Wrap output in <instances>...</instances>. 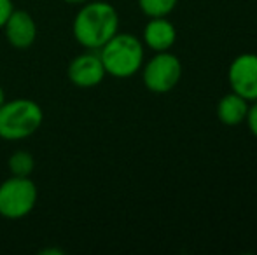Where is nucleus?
<instances>
[{"label": "nucleus", "mask_w": 257, "mask_h": 255, "mask_svg": "<svg viewBox=\"0 0 257 255\" xmlns=\"http://www.w3.org/2000/svg\"><path fill=\"white\" fill-rule=\"evenodd\" d=\"M144 86L156 95H166L179 86L182 79V63L179 56L170 51L156 53L147 63L142 65Z\"/></svg>", "instance_id": "39448f33"}, {"label": "nucleus", "mask_w": 257, "mask_h": 255, "mask_svg": "<svg viewBox=\"0 0 257 255\" xmlns=\"http://www.w3.org/2000/svg\"><path fill=\"white\" fill-rule=\"evenodd\" d=\"M39 191L30 177H14L0 184V217L7 220H20L34 211Z\"/></svg>", "instance_id": "20e7f679"}, {"label": "nucleus", "mask_w": 257, "mask_h": 255, "mask_svg": "<svg viewBox=\"0 0 257 255\" xmlns=\"http://www.w3.org/2000/svg\"><path fill=\"white\" fill-rule=\"evenodd\" d=\"M7 168L14 177H30L35 168V159L28 150H16L11 154L9 161H7Z\"/></svg>", "instance_id": "9b49d317"}, {"label": "nucleus", "mask_w": 257, "mask_h": 255, "mask_svg": "<svg viewBox=\"0 0 257 255\" xmlns=\"http://www.w3.org/2000/svg\"><path fill=\"white\" fill-rule=\"evenodd\" d=\"M227 82L233 93L243 96L247 102L257 100V55H238L227 68Z\"/></svg>", "instance_id": "423d86ee"}, {"label": "nucleus", "mask_w": 257, "mask_h": 255, "mask_svg": "<svg viewBox=\"0 0 257 255\" xmlns=\"http://www.w3.org/2000/svg\"><path fill=\"white\" fill-rule=\"evenodd\" d=\"M179 0H139V7L147 18H166L177 7Z\"/></svg>", "instance_id": "f8f14e48"}, {"label": "nucleus", "mask_w": 257, "mask_h": 255, "mask_svg": "<svg viewBox=\"0 0 257 255\" xmlns=\"http://www.w3.org/2000/svg\"><path fill=\"white\" fill-rule=\"evenodd\" d=\"M14 11V4L13 0H0V30L6 25L7 18L11 16V13Z\"/></svg>", "instance_id": "4468645a"}, {"label": "nucleus", "mask_w": 257, "mask_h": 255, "mask_svg": "<svg viewBox=\"0 0 257 255\" xmlns=\"http://www.w3.org/2000/svg\"><path fill=\"white\" fill-rule=\"evenodd\" d=\"M248 112V102L243 96L236 93H227L217 103V119L224 126H238L245 123V117Z\"/></svg>", "instance_id": "9d476101"}, {"label": "nucleus", "mask_w": 257, "mask_h": 255, "mask_svg": "<svg viewBox=\"0 0 257 255\" xmlns=\"http://www.w3.org/2000/svg\"><path fill=\"white\" fill-rule=\"evenodd\" d=\"M144 46L154 53L170 51L177 42V28L166 18H151L144 27Z\"/></svg>", "instance_id": "1a4fd4ad"}, {"label": "nucleus", "mask_w": 257, "mask_h": 255, "mask_svg": "<svg viewBox=\"0 0 257 255\" xmlns=\"http://www.w3.org/2000/svg\"><path fill=\"white\" fill-rule=\"evenodd\" d=\"M44 123V110L30 98L6 100L0 105V138L18 142L35 135Z\"/></svg>", "instance_id": "7ed1b4c3"}, {"label": "nucleus", "mask_w": 257, "mask_h": 255, "mask_svg": "<svg viewBox=\"0 0 257 255\" xmlns=\"http://www.w3.org/2000/svg\"><path fill=\"white\" fill-rule=\"evenodd\" d=\"M119 32V14L105 0L86 2L77 11L72 23V34L77 44L89 51H98Z\"/></svg>", "instance_id": "f257e3e1"}, {"label": "nucleus", "mask_w": 257, "mask_h": 255, "mask_svg": "<svg viewBox=\"0 0 257 255\" xmlns=\"http://www.w3.org/2000/svg\"><path fill=\"white\" fill-rule=\"evenodd\" d=\"M245 121H247V126L250 129V133L257 138V100L252 102V105H248V112Z\"/></svg>", "instance_id": "ddd939ff"}, {"label": "nucleus", "mask_w": 257, "mask_h": 255, "mask_svg": "<svg viewBox=\"0 0 257 255\" xmlns=\"http://www.w3.org/2000/svg\"><path fill=\"white\" fill-rule=\"evenodd\" d=\"M2 30L11 48L20 49V51L30 49L35 44V39H37L35 20L28 11L23 9H14L11 16L7 18Z\"/></svg>", "instance_id": "6e6552de"}, {"label": "nucleus", "mask_w": 257, "mask_h": 255, "mask_svg": "<svg viewBox=\"0 0 257 255\" xmlns=\"http://www.w3.org/2000/svg\"><path fill=\"white\" fill-rule=\"evenodd\" d=\"M63 2L70 4V6H82V4H86L88 0H63Z\"/></svg>", "instance_id": "2eb2a0df"}, {"label": "nucleus", "mask_w": 257, "mask_h": 255, "mask_svg": "<svg viewBox=\"0 0 257 255\" xmlns=\"http://www.w3.org/2000/svg\"><path fill=\"white\" fill-rule=\"evenodd\" d=\"M107 75L115 79H130L139 74L146 60L144 42L133 34L117 32L98 49Z\"/></svg>", "instance_id": "f03ea898"}, {"label": "nucleus", "mask_w": 257, "mask_h": 255, "mask_svg": "<svg viewBox=\"0 0 257 255\" xmlns=\"http://www.w3.org/2000/svg\"><path fill=\"white\" fill-rule=\"evenodd\" d=\"M4 102H6V93H4V88L0 86V105H2Z\"/></svg>", "instance_id": "dca6fc26"}, {"label": "nucleus", "mask_w": 257, "mask_h": 255, "mask_svg": "<svg viewBox=\"0 0 257 255\" xmlns=\"http://www.w3.org/2000/svg\"><path fill=\"white\" fill-rule=\"evenodd\" d=\"M105 75H107V72L103 68L98 51H89V49H86V53H82V55L75 56L67 68L68 81L81 89L96 88L103 82Z\"/></svg>", "instance_id": "0eeeda50"}]
</instances>
